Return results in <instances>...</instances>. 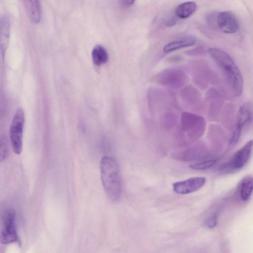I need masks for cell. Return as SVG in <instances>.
Segmentation results:
<instances>
[{
  "label": "cell",
  "instance_id": "cell-1",
  "mask_svg": "<svg viewBox=\"0 0 253 253\" xmlns=\"http://www.w3.org/2000/svg\"><path fill=\"white\" fill-rule=\"evenodd\" d=\"M99 169L102 184L107 198L112 202L119 201L122 192V184L119 164L110 156H103Z\"/></svg>",
  "mask_w": 253,
  "mask_h": 253
},
{
  "label": "cell",
  "instance_id": "cell-2",
  "mask_svg": "<svg viewBox=\"0 0 253 253\" xmlns=\"http://www.w3.org/2000/svg\"><path fill=\"white\" fill-rule=\"evenodd\" d=\"M208 53L222 72L234 94L236 96L241 95L243 90V78L232 57L226 52L216 47L210 48Z\"/></svg>",
  "mask_w": 253,
  "mask_h": 253
},
{
  "label": "cell",
  "instance_id": "cell-3",
  "mask_svg": "<svg viewBox=\"0 0 253 253\" xmlns=\"http://www.w3.org/2000/svg\"><path fill=\"white\" fill-rule=\"evenodd\" d=\"M207 21L211 26L218 27L221 31L228 34H234L239 29L240 25L237 18L229 11L209 13L207 16Z\"/></svg>",
  "mask_w": 253,
  "mask_h": 253
},
{
  "label": "cell",
  "instance_id": "cell-4",
  "mask_svg": "<svg viewBox=\"0 0 253 253\" xmlns=\"http://www.w3.org/2000/svg\"><path fill=\"white\" fill-rule=\"evenodd\" d=\"M1 243L7 245L16 242L18 236L15 211L11 208L5 209L1 214Z\"/></svg>",
  "mask_w": 253,
  "mask_h": 253
},
{
  "label": "cell",
  "instance_id": "cell-5",
  "mask_svg": "<svg viewBox=\"0 0 253 253\" xmlns=\"http://www.w3.org/2000/svg\"><path fill=\"white\" fill-rule=\"evenodd\" d=\"M188 77L183 70L169 68L160 71L153 78V81L160 85L178 89L183 86L188 81Z\"/></svg>",
  "mask_w": 253,
  "mask_h": 253
},
{
  "label": "cell",
  "instance_id": "cell-6",
  "mask_svg": "<svg viewBox=\"0 0 253 253\" xmlns=\"http://www.w3.org/2000/svg\"><path fill=\"white\" fill-rule=\"evenodd\" d=\"M25 120L23 110L21 108H18L13 117L9 128L10 144L13 152L17 155L21 154L22 151Z\"/></svg>",
  "mask_w": 253,
  "mask_h": 253
},
{
  "label": "cell",
  "instance_id": "cell-7",
  "mask_svg": "<svg viewBox=\"0 0 253 253\" xmlns=\"http://www.w3.org/2000/svg\"><path fill=\"white\" fill-rule=\"evenodd\" d=\"M181 123L183 129L192 140L200 137L205 127V121L202 117L189 112L182 113Z\"/></svg>",
  "mask_w": 253,
  "mask_h": 253
},
{
  "label": "cell",
  "instance_id": "cell-8",
  "mask_svg": "<svg viewBox=\"0 0 253 253\" xmlns=\"http://www.w3.org/2000/svg\"><path fill=\"white\" fill-rule=\"evenodd\" d=\"M253 149V140H249L236 151L231 158L223 165V169L227 171H234L242 169L248 162Z\"/></svg>",
  "mask_w": 253,
  "mask_h": 253
},
{
  "label": "cell",
  "instance_id": "cell-9",
  "mask_svg": "<svg viewBox=\"0 0 253 253\" xmlns=\"http://www.w3.org/2000/svg\"><path fill=\"white\" fill-rule=\"evenodd\" d=\"M253 119V107L249 102L241 105L238 111L236 126L230 140V144L234 145L239 140L243 129Z\"/></svg>",
  "mask_w": 253,
  "mask_h": 253
},
{
  "label": "cell",
  "instance_id": "cell-10",
  "mask_svg": "<svg viewBox=\"0 0 253 253\" xmlns=\"http://www.w3.org/2000/svg\"><path fill=\"white\" fill-rule=\"evenodd\" d=\"M206 182V178L205 177H192L173 183L172 188L176 193L186 195L199 190L204 186Z\"/></svg>",
  "mask_w": 253,
  "mask_h": 253
},
{
  "label": "cell",
  "instance_id": "cell-11",
  "mask_svg": "<svg viewBox=\"0 0 253 253\" xmlns=\"http://www.w3.org/2000/svg\"><path fill=\"white\" fill-rule=\"evenodd\" d=\"M10 21L8 16L2 15L0 20V46L2 59L8 47L10 36Z\"/></svg>",
  "mask_w": 253,
  "mask_h": 253
},
{
  "label": "cell",
  "instance_id": "cell-12",
  "mask_svg": "<svg viewBox=\"0 0 253 253\" xmlns=\"http://www.w3.org/2000/svg\"><path fill=\"white\" fill-rule=\"evenodd\" d=\"M196 38L194 36H185L173 40L166 44L163 51L165 53H169L179 49L192 46L195 44Z\"/></svg>",
  "mask_w": 253,
  "mask_h": 253
},
{
  "label": "cell",
  "instance_id": "cell-13",
  "mask_svg": "<svg viewBox=\"0 0 253 253\" xmlns=\"http://www.w3.org/2000/svg\"><path fill=\"white\" fill-rule=\"evenodd\" d=\"M25 5L30 20L35 23L39 22L42 14L40 1L37 0H27L25 1Z\"/></svg>",
  "mask_w": 253,
  "mask_h": 253
},
{
  "label": "cell",
  "instance_id": "cell-14",
  "mask_svg": "<svg viewBox=\"0 0 253 253\" xmlns=\"http://www.w3.org/2000/svg\"><path fill=\"white\" fill-rule=\"evenodd\" d=\"M238 190L241 199L244 201L248 200L253 192V176L248 175L244 177L239 183Z\"/></svg>",
  "mask_w": 253,
  "mask_h": 253
},
{
  "label": "cell",
  "instance_id": "cell-15",
  "mask_svg": "<svg viewBox=\"0 0 253 253\" xmlns=\"http://www.w3.org/2000/svg\"><path fill=\"white\" fill-rule=\"evenodd\" d=\"M197 8L196 3L194 1H186L179 4L175 9L174 13L176 16L181 19H185L191 16L196 11Z\"/></svg>",
  "mask_w": 253,
  "mask_h": 253
},
{
  "label": "cell",
  "instance_id": "cell-16",
  "mask_svg": "<svg viewBox=\"0 0 253 253\" xmlns=\"http://www.w3.org/2000/svg\"><path fill=\"white\" fill-rule=\"evenodd\" d=\"M91 57L93 63L98 66L106 63L109 58L107 50L100 44H97L93 47L91 52Z\"/></svg>",
  "mask_w": 253,
  "mask_h": 253
},
{
  "label": "cell",
  "instance_id": "cell-17",
  "mask_svg": "<svg viewBox=\"0 0 253 253\" xmlns=\"http://www.w3.org/2000/svg\"><path fill=\"white\" fill-rule=\"evenodd\" d=\"M216 161V158L206 157L197 162L191 164L190 167L196 170H205L211 168Z\"/></svg>",
  "mask_w": 253,
  "mask_h": 253
},
{
  "label": "cell",
  "instance_id": "cell-18",
  "mask_svg": "<svg viewBox=\"0 0 253 253\" xmlns=\"http://www.w3.org/2000/svg\"><path fill=\"white\" fill-rule=\"evenodd\" d=\"M0 159L1 161H4L7 157L9 153V147L7 139L3 136L0 137Z\"/></svg>",
  "mask_w": 253,
  "mask_h": 253
},
{
  "label": "cell",
  "instance_id": "cell-19",
  "mask_svg": "<svg viewBox=\"0 0 253 253\" xmlns=\"http://www.w3.org/2000/svg\"><path fill=\"white\" fill-rule=\"evenodd\" d=\"M218 212L215 211L209 215L205 220L206 225L210 228H214L217 223Z\"/></svg>",
  "mask_w": 253,
  "mask_h": 253
},
{
  "label": "cell",
  "instance_id": "cell-20",
  "mask_svg": "<svg viewBox=\"0 0 253 253\" xmlns=\"http://www.w3.org/2000/svg\"><path fill=\"white\" fill-rule=\"evenodd\" d=\"M135 1L134 0H121L120 3L123 7H128L132 5Z\"/></svg>",
  "mask_w": 253,
  "mask_h": 253
},
{
  "label": "cell",
  "instance_id": "cell-21",
  "mask_svg": "<svg viewBox=\"0 0 253 253\" xmlns=\"http://www.w3.org/2000/svg\"><path fill=\"white\" fill-rule=\"evenodd\" d=\"M176 24V20L174 18H171L169 19L166 22V24L168 26H172Z\"/></svg>",
  "mask_w": 253,
  "mask_h": 253
}]
</instances>
